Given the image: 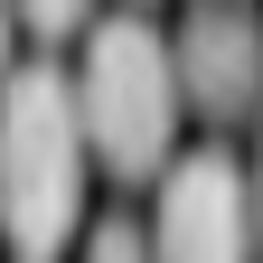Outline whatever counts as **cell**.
Segmentation results:
<instances>
[{"instance_id":"obj_1","label":"cell","mask_w":263,"mask_h":263,"mask_svg":"<svg viewBox=\"0 0 263 263\" xmlns=\"http://www.w3.org/2000/svg\"><path fill=\"white\" fill-rule=\"evenodd\" d=\"M85 113H76V76L57 57H28L0 85V245L19 263H57L85 226Z\"/></svg>"},{"instance_id":"obj_2","label":"cell","mask_w":263,"mask_h":263,"mask_svg":"<svg viewBox=\"0 0 263 263\" xmlns=\"http://www.w3.org/2000/svg\"><path fill=\"white\" fill-rule=\"evenodd\" d=\"M76 113H85V141L94 160L141 188V179H170L179 160V57L170 38L141 19V10H113L85 28V57H76Z\"/></svg>"},{"instance_id":"obj_3","label":"cell","mask_w":263,"mask_h":263,"mask_svg":"<svg viewBox=\"0 0 263 263\" xmlns=\"http://www.w3.org/2000/svg\"><path fill=\"white\" fill-rule=\"evenodd\" d=\"M151 263H263L254 179H245V160L226 151V141L170 160L160 207H151Z\"/></svg>"},{"instance_id":"obj_4","label":"cell","mask_w":263,"mask_h":263,"mask_svg":"<svg viewBox=\"0 0 263 263\" xmlns=\"http://www.w3.org/2000/svg\"><path fill=\"white\" fill-rule=\"evenodd\" d=\"M170 57H179V104L188 113H207V122L263 113V19L245 0H188L179 28H170Z\"/></svg>"},{"instance_id":"obj_5","label":"cell","mask_w":263,"mask_h":263,"mask_svg":"<svg viewBox=\"0 0 263 263\" xmlns=\"http://www.w3.org/2000/svg\"><path fill=\"white\" fill-rule=\"evenodd\" d=\"M85 263H151V226H132V216L85 226Z\"/></svg>"},{"instance_id":"obj_6","label":"cell","mask_w":263,"mask_h":263,"mask_svg":"<svg viewBox=\"0 0 263 263\" xmlns=\"http://www.w3.org/2000/svg\"><path fill=\"white\" fill-rule=\"evenodd\" d=\"M19 28L28 38H76V28H94V0H19Z\"/></svg>"},{"instance_id":"obj_7","label":"cell","mask_w":263,"mask_h":263,"mask_svg":"<svg viewBox=\"0 0 263 263\" xmlns=\"http://www.w3.org/2000/svg\"><path fill=\"white\" fill-rule=\"evenodd\" d=\"M10 47H19V0H0V85L19 76V57H10Z\"/></svg>"},{"instance_id":"obj_8","label":"cell","mask_w":263,"mask_h":263,"mask_svg":"<svg viewBox=\"0 0 263 263\" xmlns=\"http://www.w3.org/2000/svg\"><path fill=\"white\" fill-rule=\"evenodd\" d=\"M245 179H254V235H263V141H254V170Z\"/></svg>"}]
</instances>
